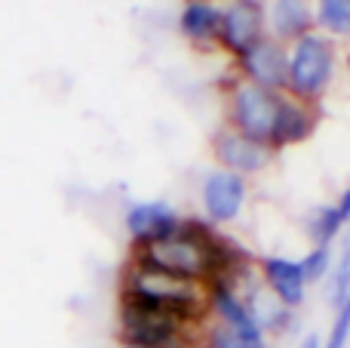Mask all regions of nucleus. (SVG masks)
<instances>
[{
    "label": "nucleus",
    "mask_w": 350,
    "mask_h": 348,
    "mask_svg": "<svg viewBox=\"0 0 350 348\" xmlns=\"http://www.w3.org/2000/svg\"><path fill=\"white\" fill-rule=\"evenodd\" d=\"M133 259L151 265V269L166 271V275L212 287L218 277L228 275V271L246 256L230 253L228 240H224L218 232H212L209 225L181 219L172 234L154 240V244L135 247Z\"/></svg>",
    "instance_id": "nucleus-1"
},
{
    "label": "nucleus",
    "mask_w": 350,
    "mask_h": 348,
    "mask_svg": "<svg viewBox=\"0 0 350 348\" xmlns=\"http://www.w3.org/2000/svg\"><path fill=\"white\" fill-rule=\"evenodd\" d=\"M120 299L145 308L181 314V318L193 321V324H203L206 314H209V287L206 284H193L185 281V277L166 275V271L151 269V265L139 262V259H133L126 265V271H123Z\"/></svg>",
    "instance_id": "nucleus-2"
},
{
    "label": "nucleus",
    "mask_w": 350,
    "mask_h": 348,
    "mask_svg": "<svg viewBox=\"0 0 350 348\" xmlns=\"http://www.w3.org/2000/svg\"><path fill=\"white\" fill-rule=\"evenodd\" d=\"M203 333V324H193L181 314L120 299V333L117 336H120L123 348H200Z\"/></svg>",
    "instance_id": "nucleus-3"
},
{
    "label": "nucleus",
    "mask_w": 350,
    "mask_h": 348,
    "mask_svg": "<svg viewBox=\"0 0 350 348\" xmlns=\"http://www.w3.org/2000/svg\"><path fill=\"white\" fill-rule=\"evenodd\" d=\"M335 71V47L323 34H304L292 43L289 53V80L286 90L295 99H317L329 86Z\"/></svg>",
    "instance_id": "nucleus-4"
},
{
    "label": "nucleus",
    "mask_w": 350,
    "mask_h": 348,
    "mask_svg": "<svg viewBox=\"0 0 350 348\" xmlns=\"http://www.w3.org/2000/svg\"><path fill=\"white\" fill-rule=\"evenodd\" d=\"M280 114V92H271L252 80H240L230 92V121L234 129L261 145L273 148V129Z\"/></svg>",
    "instance_id": "nucleus-5"
},
{
    "label": "nucleus",
    "mask_w": 350,
    "mask_h": 348,
    "mask_svg": "<svg viewBox=\"0 0 350 348\" xmlns=\"http://www.w3.org/2000/svg\"><path fill=\"white\" fill-rule=\"evenodd\" d=\"M212 151H215L221 170L237 173L246 179L249 173H261L273 160V148L261 145V142L249 139V136L237 133V129H224L212 139Z\"/></svg>",
    "instance_id": "nucleus-6"
},
{
    "label": "nucleus",
    "mask_w": 350,
    "mask_h": 348,
    "mask_svg": "<svg viewBox=\"0 0 350 348\" xmlns=\"http://www.w3.org/2000/svg\"><path fill=\"white\" fill-rule=\"evenodd\" d=\"M240 65L252 84L265 86V90H271V92L283 90L286 80H289V53H286V49L280 47V40H273V37L255 40L252 47L240 55Z\"/></svg>",
    "instance_id": "nucleus-7"
},
{
    "label": "nucleus",
    "mask_w": 350,
    "mask_h": 348,
    "mask_svg": "<svg viewBox=\"0 0 350 348\" xmlns=\"http://www.w3.org/2000/svg\"><path fill=\"white\" fill-rule=\"evenodd\" d=\"M261 28H265V12L255 0H230L221 6V31L218 40L230 49V53L243 55L255 40H261Z\"/></svg>",
    "instance_id": "nucleus-8"
},
{
    "label": "nucleus",
    "mask_w": 350,
    "mask_h": 348,
    "mask_svg": "<svg viewBox=\"0 0 350 348\" xmlns=\"http://www.w3.org/2000/svg\"><path fill=\"white\" fill-rule=\"evenodd\" d=\"M246 203V179L228 170H215L203 182V207L215 225H228L243 213Z\"/></svg>",
    "instance_id": "nucleus-9"
},
{
    "label": "nucleus",
    "mask_w": 350,
    "mask_h": 348,
    "mask_svg": "<svg viewBox=\"0 0 350 348\" xmlns=\"http://www.w3.org/2000/svg\"><path fill=\"white\" fill-rule=\"evenodd\" d=\"M178 213L166 201H142L126 210V232L135 247L154 244L178 228Z\"/></svg>",
    "instance_id": "nucleus-10"
},
{
    "label": "nucleus",
    "mask_w": 350,
    "mask_h": 348,
    "mask_svg": "<svg viewBox=\"0 0 350 348\" xmlns=\"http://www.w3.org/2000/svg\"><path fill=\"white\" fill-rule=\"evenodd\" d=\"M209 312L218 318V324L237 330L243 339H246V343H252V345L265 343V333H261L258 321H255L252 312H249L246 299H243L240 293H234L230 287L212 284V287H209Z\"/></svg>",
    "instance_id": "nucleus-11"
},
{
    "label": "nucleus",
    "mask_w": 350,
    "mask_h": 348,
    "mask_svg": "<svg viewBox=\"0 0 350 348\" xmlns=\"http://www.w3.org/2000/svg\"><path fill=\"white\" fill-rule=\"evenodd\" d=\"M261 277H265L267 290L289 312H295L304 302V296H308V281H304L301 262H292V259H283V256H267L261 262Z\"/></svg>",
    "instance_id": "nucleus-12"
},
{
    "label": "nucleus",
    "mask_w": 350,
    "mask_h": 348,
    "mask_svg": "<svg viewBox=\"0 0 350 348\" xmlns=\"http://www.w3.org/2000/svg\"><path fill=\"white\" fill-rule=\"evenodd\" d=\"M267 22H271L273 34L283 40H301L304 34H310L317 16L310 12L308 0H271Z\"/></svg>",
    "instance_id": "nucleus-13"
},
{
    "label": "nucleus",
    "mask_w": 350,
    "mask_h": 348,
    "mask_svg": "<svg viewBox=\"0 0 350 348\" xmlns=\"http://www.w3.org/2000/svg\"><path fill=\"white\" fill-rule=\"evenodd\" d=\"M317 127V111H310L301 99L280 96L277 129H273V145H295L304 142Z\"/></svg>",
    "instance_id": "nucleus-14"
},
{
    "label": "nucleus",
    "mask_w": 350,
    "mask_h": 348,
    "mask_svg": "<svg viewBox=\"0 0 350 348\" xmlns=\"http://www.w3.org/2000/svg\"><path fill=\"white\" fill-rule=\"evenodd\" d=\"M181 31L197 43L218 40L221 31V6L212 0H187L181 10Z\"/></svg>",
    "instance_id": "nucleus-15"
},
{
    "label": "nucleus",
    "mask_w": 350,
    "mask_h": 348,
    "mask_svg": "<svg viewBox=\"0 0 350 348\" xmlns=\"http://www.w3.org/2000/svg\"><path fill=\"white\" fill-rule=\"evenodd\" d=\"M341 232H345V219H341L338 207L323 203V207H317L314 213H310L308 234H310V240H314V247H332V240L338 238Z\"/></svg>",
    "instance_id": "nucleus-16"
},
{
    "label": "nucleus",
    "mask_w": 350,
    "mask_h": 348,
    "mask_svg": "<svg viewBox=\"0 0 350 348\" xmlns=\"http://www.w3.org/2000/svg\"><path fill=\"white\" fill-rule=\"evenodd\" d=\"M317 25L335 37L350 34V0H317Z\"/></svg>",
    "instance_id": "nucleus-17"
},
{
    "label": "nucleus",
    "mask_w": 350,
    "mask_h": 348,
    "mask_svg": "<svg viewBox=\"0 0 350 348\" xmlns=\"http://www.w3.org/2000/svg\"><path fill=\"white\" fill-rule=\"evenodd\" d=\"M347 299H350V228L345 234V244H341V256L332 269V302H335V308L345 306Z\"/></svg>",
    "instance_id": "nucleus-18"
},
{
    "label": "nucleus",
    "mask_w": 350,
    "mask_h": 348,
    "mask_svg": "<svg viewBox=\"0 0 350 348\" xmlns=\"http://www.w3.org/2000/svg\"><path fill=\"white\" fill-rule=\"evenodd\" d=\"M332 269H335L332 247H314V250L301 259V271H304V281L308 284H320L323 277H329Z\"/></svg>",
    "instance_id": "nucleus-19"
},
{
    "label": "nucleus",
    "mask_w": 350,
    "mask_h": 348,
    "mask_svg": "<svg viewBox=\"0 0 350 348\" xmlns=\"http://www.w3.org/2000/svg\"><path fill=\"white\" fill-rule=\"evenodd\" d=\"M347 339H350V299L335 308V324L329 330V339L323 348H347Z\"/></svg>",
    "instance_id": "nucleus-20"
},
{
    "label": "nucleus",
    "mask_w": 350,
    "mask_h": 348,
    "mask_svg": "<svg viewBox=\"0 0 350 348\" xmlns=\"http://www.w3.org/2000/svg\"><path fill=\"white\" fill-rule=\"evenodd\" d=\"M335 207H338V213H341V219H345V225H350V188L338 197V203H335Z\"/></svg>",
    "instance_id": "nucleus-21"
},
{
    "label": "nucleus",
    "mask_w": 350,
    "mask_h": 348,
    "mask_svg": "<svg viewBox=\"0 0 350 348\" xmlns=\"http://www.w3.org/2000/svg\"><path fill=\"white\" fill-rule=\"evenodd\" d=\"M298 348H323V343H320V336H317V333H310V336H304V343Z\"/></svg>",
    "instance_id": "nucleus-22"
},
{
    "label": "nucleus",
    "mask_w": 350,
    "mask_h": 348,
    "mask_svg": "<svg viewBox=\"0 0 350 348\" xmlns=\"http://www.w3.org/2000/svg\"><path fill=\"white\" fill-rule=\"evenodd\" d=\"M255 348H271V345H265V343H261V345H255Z\"/></svg>",
    "instance_id": "nucleus-23"
},
{
    "label": "nucleus",
    "mask_w": 350,
    "mask_h": 348,
    "mask_svg": "<svg viewBox=\"0 0 350 348\" xmlns=\"http://www.w3.org/2000/svg\"><path fill=\"white\" fill-rule=\"evenodd\" d=\"M347 68H350V53H347Z\"/></svg>",
    "instance_id": "nucleus-24"
},
{
    "label": "nucleus",
    "mask_w": 350,
    "mask_h": 348,
    "mask_svg": "<svg viewBox=\"0 0 350 348\" xmlns=\"http://www.w3.org/2000/svg\"><path fill=\"white\" fill-rule=\"evenodd\" d=\"M129 348H139V345H129Z\"/></svg>",
    "instance_id": "nucleus-25"
}]
</instances>
